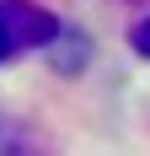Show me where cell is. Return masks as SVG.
<instances>
[{
    "instance_id": "7a4b0ae2",
    "label": "cell",
    "mask_w": 150,
    "mask_h": 156,
    "mask_svg": "<svg viewBox=\"0 0 150 156\" xmlns=\"http://www.w3.org/2000/svg\"><path fill=\"white\" fill-rule=\"evenodd\" d=\"M129 43H134V54H145V59H150V16L139 22L134 32H129Z\"/></svg>"
},
{
    "instance_id": "6da1fadb",
    "label": "cell",
    "mask_w": 150,
    "mask_h": 156,
    "mask_svg": "<svg viewBox=\"0 0 150 156\" xmlns=\"http://www.w3.org/2000/svg\"><path fill=\"white\" fill-rule=\"evenodd\" d=\"M59 38V22L32 5V0H0V65L27 54V48H48Z\"/></svg>"
}]
</instances>
